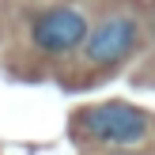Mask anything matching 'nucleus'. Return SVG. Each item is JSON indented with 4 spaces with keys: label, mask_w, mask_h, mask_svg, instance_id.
<instances>
[{
    "label": "nucleus",
    "mask_w": 155,
    "mask_h": 155,
    "mask_svg": "<svg viewBox=\"0 0 155 155\" xmlns=\"http://www.w3.org/2000/svg\"><path fill=\"white\" fill-rule=\"evenodd\" d=\"M151 34H155V19H151Z\"/></svg>",
    "instance_id": "nucleus-5"
},
{
    "label": "nucleus",
    "mask_w": 155,
    "mask_h": 155,
    "mask_svg": "<svg viewBox=\"0 0 155 155\" xmlns=\"http://www.w3.org/2000/svg\"><path fill=\"white\" fill-rule=\"evenodd\" d=\"M80 129L83 136L98 144H140L148 136L151 121L140 106H129V102H98L80 110Z\"/></svg>",
    "instance_id": "nucleus-1"
},
{
    "label": "nucleus",
    "mask_w": 155,
    "mask_h": 155,
    "mask_svg": "<svg viewBox=\"0 0 155 155\" xmlns=\"http://www.w3.org/2000/svg\"><path fill=\"white\" fill-rule=\"evenodd\" d=\"M87 30H91L87 15H83L80 8L53 4V8H45V12L34 15V23H30V42L42 53H49V57H61V53L80 49L83 38H87Z\"/></svg>",
    "instance_id": "nucleus-2"
},
{
    "label": "nucleus",
    "mask_w": 155,
    "mask_h": 155,
    "mask_svg": "<svg viewBox=\"0 0 155 155\" xmlns=\"http://www.w3.org/2000/svg\"><path fill=\"white\" fill-rule=\"evenodd\" d=\"M114 155H133V151H114Z\"/></svg>",
    "instance_id": "nucleus-4"
},
{
    "label": "nucleus",
    "mask_w": 155,
    "mask_h": 155,
    "mask_svg": "<svg viewBox=\"0 0 155 155\" xmlns=\"http://www.w3.org/2000/svg\"><path fill=\"white\" fill-rule=\"evenodd\" d=\"M136 42H140V23L133 15H106L95 30H87L83 57L98 68H110V64H121L136 49Z\"/></svg>",
    "instance_id": "nucleus-3"
}]
</instances>
